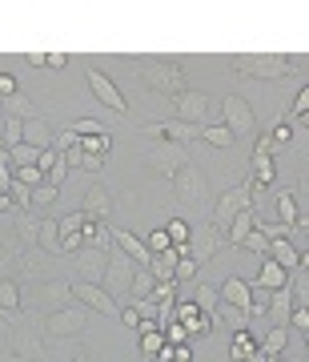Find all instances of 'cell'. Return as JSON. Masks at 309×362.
<instances>
[{
  "label": "cell",
  "instance_id": "cell-1",
  "mask_svg": "<svg viewBox=\"0 0 309 362\" xmlns=\"http://www.w3.org/2000/svg\"><path fill=\"white\" fill-rule=\"evenodd\" d=\"M137 69H141L145 89L161 93V97H177L185 89V69H181L177 57H141Z\"/></svg>",
  "mask_w": 309,
  "mask_h": 362
},
{
  "label": "cell",
  "instance_id": "cell-2",
  "mask_svg": "<svg viewBox=\"0 0 309 362\" xmlns=\"http://www.w3.org/2000/svg\"><path fill=\"white\" fill-rule=\"evenodd\" d=\"M8 354L16 362H44V334H40V314H20L8 334Z\"/></svg>",
  "mask_w": 309,
  "mask_h": 362
},
{
  "label": "cell",
  "instance_id": "cell-3",
  "mask_svg": "<svg viewBox=\"0 0 309 362\" xmlns=\"http://www.w3.org/2000/svg\"><path fill=\"white\" fill-rule=\"evenodd\" d=\"M169 189H173V197H177L185 209H201L209 206V177H205V169L201 165H189L177 169L173 177H169Z\"/></svg>",
  "mask_w": 309,
  "mask_h": 362
},
{
  "label": "cell",
  "instance_id": "cell-4",
  "mask_svg": "<svg viewBox=\"0 0 309 362\" xmlns=\"http://www.w3.org/2000/svg\"><path fill=\"white\" fill-rule=\"evenodd\" d=\"M89 330V310L80 302H68V306H56L40 318V334L49 338H80Z\"/></svg>",
  "mask_w": 309,
  "mask_h": 362
},
{
  "label": "cell",
  "instance_id": "cell-5",
  "mask_svg": "<svg viewBox=\"0 0 309 362\" xmlns=\"http://www.w3.org/2000/svg\"><path fill=\"white\" fill-rule=\"evenodd\" d=\"M233 69L258 81H281V77H289L293 57H281V52H245V57H233Z\"/></svg>",
  "mask_w": 309,
  "mask_h": 362
},
{
  "label": "cell",
  "instance_id": "cell-6",
  "mask_svg": "<svg viewBox=\"0 0 309 362\" xmlns=\"http://www.w3.org/2000/svg\"><path fill=\"white\" fill-rule=\"evenodd\" d=\"M133 274H137V262L125 258V254H121L116 246L109 250V254H104V278H101V286H104V294L113 298L116 306H121V302H129Z\"/></svg>",
  "mask_w": 309,
  "mask_h": 362
},
{
  "label": "cell",
  "instance_id": "cell-7",
  "mask_svg": "<svg viewBox=\"0 0 309 362\" xmlns=\"http://www.w3.org/2000/svg\"><path fill=\"white\" fill-rule=\"evenodd\" d=\"M245 209H253V185H249V181H241V185L225 189V194L213 202V209H209V226H213L217 233H225L233 226V218H237V214H245Z\"/></svg>",
  "mask_w": 309,
  "mask_h": 362
},
{
  "label": "cell",
  "instance_id": "cell-8",
  "mask_svg": "<svg viewBox=\"0 0 309 362\" xmlns=\"http://www.w3.org/2000/svg\"><path fill=\"white\" fill-rule=\"evenodd\" d=\"M141 161L149 169H157V173H165V177H173L177 169H185L189 165V145H177V141H161L157 137L149 149L141 153Z\"/></svg>",
  "mask_w": 309,
  "mask_h": 362
},
{
  "label": "cell",
  "instance_id": "cell-9",
  "mask_svg": "<svg viewBox=\"0 0 309 362\" xmlns=\"http://www.w3.org/2000/svg\"><path fill=\"white\" fill-rule=\"evenodd\" d=\"M221 125H225L233 137H249V133H258V117H253V105L245 101L241 93H229V97L221 101Z\"/></svg>",
  "mask_w": 309,
  "mask_h": 362
},
{
  "label": "cell",
  "instance_id": "cell-10",
  "mask_svg": "<svg viewBox=\"0 0 309 362\" xmlns=\"http://www.w3.org/2000/svg\"><path fill=\"white\" fill-rule=\"evenodd\" d=\"M85 81H89V89H92V97L104 105V109H113L116 117H125L129 113V101H125V93L113 85V77L109 73H101V69H85Z\"/></svg>",
  "mask_w": 309,
  "mask_h": 362
},
{
  "label": "cell",
  "instance_id": "cell-11",
  "mask_svg": "<svg viewBox=\"0 0 309 362\" xmlns=\"http://www.w3.org/2000/svg\"><path fill=\"white\" fill-rule=\"evenodd\" d=\"M173 105H177V121H185V125H205L209 109H213V97L201 89H181L173 97Z\"/></svg>",
  "mask_w": 309,
  "mask_h": 362
},
{
  "label": "cell",
  "instance_id": "cell-12",
  "mask_svg": "<svg viewBox=\"0 0 309 362\" xmlns=\"http://www.w3.org/2000/svg\"><path fill=\"white\" fill-rule=\"evenodd\" d=\"M68 294H73V302H80L85 310H97L104 314V318H116L121 314V306H116L113 298L104 294V286H92V282H68Z\"/></svg>",
  "mask_w": 309,
  "mask_h": 362
},
{
  "label": "cell",
  "instance_id": "cell-13",
  "mask_svg": "<svg viewBox=\"0 0 309 362\" xmlns=\"http://www.w3.org/2000/svg\"><path fill=\"white\" fill-rule=\"evenodd\" d=\"M225 250V233H217L213 226H201V230H189V258L197 262V266H205V262H213Z\"/></svg>",
  "mask_w": 309,
  "mask_h": 362
},
{
  "label": "cell",
  "instance_id": "cell-14",
  "mask_svg": "<svg viewBox=\"0 0 309 362\" xmlns=\"http://www.w3.org/2000/svg\"><path fill=\"white\" fill-rule=\"evenodd\" d=\"M68 258H73V282L101 286V278H104V254L101 250H77V254H68Z\"/></svg>",
  "mask_w": 309,
  "mask_h": 362
},
{
  "label": "cell",
  "instance_id": "cell-15",
  "mask_svg": "<svg viewBox=\"0 0 309 362\" xmlns=\"http://www.w3.org/2000/svg\"><path fill=\"white\" fill-rule=\"evenodd\" d=\"M145 133H157L161 141H177V145H189L193 137H201V125H185V121H145L141 125Z\"/></svg>",
  "mask_w": 309,
  "mask_h": 362
},
{
  "label": "cell",
  "instance_id": "cell-16",
  "mask_svg": "<svg viewBox=\"0 0 309 362\" xmlns=\"http://www.w3.org/2000/svg\"><path fill=\"white\" fill-rule=\"evenodd\" d=\"M20 141L44 153V149H52V141H56V129H52L49 117H40V113H37V117H28V121H25V129H20Z\"/></svg>",
  "mask_w": 309,
  "mask_h": 362
},
{
  "label": "cell",
  "instance_id": "cell-17",
  "mask_svg": "<svg viewBox=\"0 0 309 362\" xmlns=\"http://www.w3.org/2000/svg\"><path fill=\"white\" fill-rule=\"evenodd\" d=\"M217 298H221V302H229V306H237V310L249 318V298H253V290H249V282H245V278L229 274V278L217 286Z\"/></svg>",
  "mask_w": 309,
  "mask_h": 362
},
{
  "label": "cell",
  "instance_id": "cell-18",
  "mask_svg": "<svg viewBox=\"0 0 309 362\" xmlns=\"http://www.w3.org/2000/svg\"><path fill=\"white\" fill-rule=\"evenodd\" d=\"M113 246L121 250L125 258H133L137 266H149V258H153V254L145 250V238H141V233H133V230H121V226L113 230Z\"/></svg>",
  "mask_w": 309,
  "mask_h": 362
},
{
  "label": "cell",
  "instance_id": "cell-19",
  "mask_svg": "<svg viewBox=\"0 0 309 362\" xmlns=\"http://www.w3.org/2000/svg\"><path fill=\"white\" fill-rule=\"evenodd\" d=\"M289 286V270H281L277 262H269V258H261V274L249 282V290H285Z\"/></svg>",
  "mask_w": 309,
  "mask_h": 362
},
{
  "label": "cell",
  "instance_id": "cell-20",
  "mask_svg": "<svg viewBox=\"0 0 309 362\" xmlns=\"http://www.w3.org/2000/svg\"><path fill=\"white\" fill-rule=\"evenodd\" d=\"M80 214L92 221H104L109 214H113V194L104 189V185H92L89 194H85V206H80Z\"/></svg>",
  "mask_w": 309,
  "mask_h": 362
},
{
  "label": "cell",
  "instance_id": "cell-21",
  "mask_svg": "<svg viewBox=\"0 0 309 362\" xmlns=\"http://www.w3.org/2000/svg\"><path fill=\"white\" fill-rule=\"evenodd\" d=\"M32 290H37V298H49V302H56V306H68L73 302V294H68V278H40V282H32Z\"/></svg>",
  "mask_w": 309,
  "mask_h": 362
},
{
  "label": "cell",
  "instance_id": "cell-22",
  "mask_svg": "<svg viewBox=\"0 0 309 362\" xmlns=\"http://www.w3.org/2000/svg\"><path fill=\"white\" fill-rule=\"evenodd\" d=\"M80 238H85V250H101V254H109L113 250V230L104 226V221H85V230H80Z\"/></svg>",
  "mask_w": 309,
  "mask_h": 362
},
{
  "label": "cell",
  "instance_id": "cell-23",
  "mask_svg": "<svg viewBox=\"0 0 309 362\" xmlns=\"http://www.w3.org/2000/svg\"><path fill=\"white\" fill-rule=\"evenodd\" d=\"M289 314H293V294H289V290H273L269 310H265L269 326H289Z\"/></svg>",
  "mask_w": 309,
  "mask_h": 362
},
{
  "label": "cell",
  "instance_id": "cell-24",
  "mask_svg": "<svg viewBox=\"0 0 309 362\" xmlns=\"http://www.w3.org/2000/svg\"><path fill=\"white\" fill-rule=\"evenodd\" d=\"M261 354L265 358H281L285 350H289V326H269L265 334H261Z\"/></svg>",
  "mask_w": 309,
  "mask_h": 362
},
{
  "label": "cell",
  "instance_id": "cell-25",
  "mask_svg": "<svg viewBox=\"0 0 309 362\" xmlns=\"http://www.w3.org/2000/svg\"><path fill=\"white\" fill-rule=\"evenodd\" d=\"M0 117H8V121H28V117H37V105L28 93H13L8 101H0Z\"/></svg>",
  "mask_w": 309,
  "mask_h": 362
},
{
  "label": "cell",
  "instance_id": "cell-26",
  "mask_svg": "<svg viewBox=\"0 0 309 362\" xmlns=\"http://www.w3.org/2000/svg\"><path fill=\"white\" fill-rule=\"evenodd\" d=\"M37 250L40 254H52V258H61V230H56V218H40Z\"/></svg>",
  "mask_w": 309,
  "mask_h": 362
},
{
  "label": "cell",
  "instance_id": "cell-27",
  "mask_svg": "<svg viewBox=\"0 0 309 362\" xmlns=\"http://www.w3.org/2000/svg\"><path fill=\"white\" fill-rule=\"evenodd\" d=\"M258 221H261V218H258V209H245V214H237V218H233V226L225 230V246H233V250H237V246L245 242V233L253 230Z\"/></svg>",
  "mask_w": 309,
  "mask_h": 362
},
{
  "label": "cell",
  "instance_id": "cell-28",
  "mask_svg": "<svg viewBox=\"0 0 309 362\" xmlns=\"http://www.w3.org/2000/svg\"><path fill=\"white\" fill-rule=\"evenodd\" d=\"M0 310L4 314H25V298H20V282H13V278H4L0 282Z\"/></svg>",
  "mask_w": 309,
  "mask_h": 362
},
{
  "label": "cell",
  "instance_id": "cell-29",
  "mask_svg": "<svg viewBox=\"0 0 309 362\" xmlns=\"http://www.w3.org/2000/svg\"><path fill=\"white\" fill-rule=\"evenodd\" d=\"M265 258L269 262H277V266H281V270H297V266H301V254H297L293 246H289V242H269V254H265Z\"/></svg>",
  "mask_w": 309,
  "mask_h": 362
},
{
  "label": "cell",
  "instance_id": "cell-30",
  "mask_svg": "<svg viewBox=\"0 0 309 362\" xmlns=\"http://www.w3.org/2000/svg\"><path fill=\"white\" fill-rule=\"evenodd\" d=\"M80 153L92 161H104L113 153V133H97V137H80Z\"/></svg>",
  "mask_w": 309,
  "mask_h": 362
},
{
  "label": "cell",
  "instance_id": "cell-31",
  "mask_svg": "<svg viewBox=\"0 0 309 362\" xmlns=\"http://www.w3.org/2000/svg\"><path fill=\"white\" fill-rule=\"evenodd\" d=\"M153 286H157V278L149 270H145V266H137V274H133V286H129V302H149V298H153Z\"/></svg>",
  "mask_w": 309,
  "mask_h": 362
},
{
  "label": "cell",
  "instance_id": "cell-32",
  "mask_svg": "<svg viewBox=\"0 0 309 362\" xmlns=\"http://www.w3.org/2000/svg\"><path fill=\"white\" fill-rule=\"evenodd\" d=\"M217 286H205V282H193V306L201 314H209V318H213V310H217Z\"/></svg>",
  "mask_w": 309,
  "mask_h": 362
},
{
  "label": "cell",
  "instance_id": "cell-33",
  "mask_svg": "<svg viewBox=\"0 0 309 362\" xmlns=\"http://www.w3.org/2000/svg\"><path fill=\"white\" fill-rule=\"evenodd\" d=\"M253 350H258V338L249 334V330H233V342H229V358L233 362H245Z\"/></svg>",
  "mask_w": 309,
  "mask_h": 362
},
{
  "label": "cell",
  "instance_id": "cell-34",
  "mask_svg": "<svg viewBox=\"0 0 309 362\" xmlns=\"http://www.w3.org/2000/svg\"><path fill=\"white\" fill-rule=\"evenodd\" d=\"M213 322H225V326H233V330H249V318H245L237 306H229V302H217V310H213Z\"/></svg>",
  "mask_w": 309,
  "mask_h": 362
},
{
  "label": "cell",
  "instance_id": "cell-35",
  "mask_svg": "<svg viewBox=\"0 0 309 362\" xmlns=\"http://www.w3.org/2000/svg\"><path fill=\"white\" fill-rule=\"evenodd\" d=\"M201 141L217 145V149H233V145H237V137H233L225 125H201Z\"/></svg>",
  "mask_w": 309,
  "mask_h": 362
},
{
  "label": "cell",
  "instance_id": "cell-36",
  "mask_svg": "<svg viewBox=\"0 0 309 362\" xmlns=\"http://www.w3.org/2000/svg\"><path fill=\"white\" fill-rule=\"evenodd\" d=\"M56 197H61V189H52V185H37V189H32V197H28V214H40V209H49Z\"/></svg>",
  "mask_w": 309,
  "mask_h": 362
},
{
  "label": "cell",
  "instance_id": "cell-37",
  "mask_svg": "<svg viewBox=\"0 0 309 362\" xmlns=\"http://www.w3.org/2000/svg\"><path fill=\"white\" fill-rule=\"evenodd\" d=\"M237 250H249V254H258V258H265V254H269V238H265V233L258 230V226H253V230L245 233V242Z\"/></svg>",
  "mask_w": 309,
  "mask_h": 362
},
{
  "label": "cell",
  "instance_id": "cell-38",
  "mask_svg": "<svg viewBox=\"0 0 309 362\" xmlns=\"http://www.w3.org/2000/svg\"><path fill=\"white\" fill-rule=\"evenodd\" d=\"M161 334H165V346H185V342H189V330H185V326H181L177 318L161 326Z\"/></svg>",
  "mask_w": 309,
  "mask_h": 362
},
{
  "label": "cell",
  "instance_id": "cell-39",
  "mask_svg": "<svg viewBox=\"0 0 309 362\" xmlns=\"http://www.w3.org/2000/svg\"><path fill=\"white\" fill-rule=\"evenodd\" d=\"M197 278H201V266H197L193 258H181L177 262V270H173V282H197Z\"/></svg>",
  "mask_w": 309,
  "mask_h": 362
},
{
  "label": "cell",
  "instance_id": "cell-40",
  "mask_svg": "<svg viewBox=\"0 0 309 362\" xmlns=\"http://www.w3.org/2000/svg\"><path fill=\"white\" fill-rule=\"evenodd\" d=\"M13 181H20V185H28V189H37V185H44V173H40L37 165H20V169H13Z\"/></svg>",
  "mask_w": 309,
  "mask_h": 362
},
{
  "label": "cell",
  "instance_id": "cell-41",
  "mask_svg": "<svg viewBox=\"0 0 309 362\" xmlns=\"http://www.w3.org/2000/svg\"><path fill=\"white\" fill-rule=\"evenodd\" d=\"M165 233H169V246H181V242H189V221H185V218H169Z\"/></svg>",
  "mask_w": 309,
  "mask_h": 362
},
{
  "label": "cell",
  "instance_id": "cell-42",
  "mask_svg": "<svg viewBox=\"0 0 309 362\" xmlns=\"http://www.w3.org/2000/svg\"><path fill=\"white\" fill-rule=\"evenodd\" d=\"M149 302H157V306H173V302H177V282H157Z\"/></svg>",
  "mask_w": 309,
  "mask_h": 362
},
{
  "label": "cell",
  "instance_id": "cell-43",
  "mask_svg": "<svg viewBox=\"0 0 309 362\" xmlns=\"http://www.w3.org/2000/svg\"><path fill=\"white\" fill-rule=\"evenodd\" d=\"M68 173H73V169H68L65 161H56V165H52L49 173H44V185H52V189H61V185L68 181Z\"/></svg>",
  "mask_w": 309,
  "mask_h": 362
},
{
  "label": "cell",
  "instance_id": "cell-44",
  "mask_svg": "<svg viewBox=\"0 0 309 362\" xmlns=\"http://www.w3.org/2000/svg\"><path fill=\"white\" fill-rule=\"evenodd\" d=\"M28 197H32V189H28V185H20V181H13V185H8V202H13L16 209H28Z\"/></svg>",
  "mask_w": 309,
  "mask_h": 362
},
{
  "label": "cell",
  "instance_id": "cell-45",
  "mask_svg": "<svg viewBox=\"0 0 309 362\" xmlns=\"http://www.w3.org/2000/svg\"><path fill=\"white\" fill-rule=\"evenodd\" d=\"M145 250H149V254H165V250H169V233L165 230H153L149 238H145Z\"/></svg>",
  "mask_w": 309,
  "mask_h": 362
},
{
  "label": "cell",
  "instance_id": "cell-46",
  "mask_svg": "<svg viewBox=\"0 0 309 362\" xmlns=\"http://www.w3.org/2000/svg\"><path fill=\"white\" fill-rule=\"evenodd\" d=\"M20 129H25V121H8V117H4V149L20 145Z\"/></svg>",
  "mask_w": 309,
  "mask_h": 362
},
{
  "label": "cell",
  "instance_id": "cell-47",
  "mask_svg": "<svg viewBox=\"0 0 309 362\" xmlns=\"http://www.w3.org/2000/svg\"><path fill=\"white\" fill-rule=\"evenodd\" d=\"M13 93H20V81H16L13 73H0V101H8Z\"/></svg>",
  "mask_w": 309,
  "mask_h": 362
},
{
  "label": "cell",
  "instance_id": "cell-48",
  "mask_svg": "<svg viewBox=\"0 0 309 362\" xmlns=\"http://www.w3.org/2000/svg\"><path fill=\"white\" fill-rule=\"evenodd\" d=\"M309 113V85H301V93H297V101H293V109L285 117H305Z\"/></svg>",
  "mask_w": 309,
  "mask_h": 362
},
{
  "label": "cell",
  "instance_id": "cell-49",
  "mask_svg": "<svg viewBox=\"0 0 309 362\" xmlns=\"http://www.w3.org/2000/svg\"><path fill=\"white\" fill-rule=\"evenodd\" d=\"M61 161H65L68 169H80V161H85V153H80V141H77V145H68L65 153H61Z\"/></svg>",
  "mask_w": 309,
  "mask_h": 362
},
{
  "label": "cell",
  "instance_id": "cell-50",
  "mask_svg": "<svg viewBox=\"0 0 309 362\" xmlns=\"http://www.w3.org/2000/svg\"><path fill=\"white\" fill-rule=\"evenodd\" d=\"M289 322H293L297 330L305 334V330H309V306H293V314H289Z\"/></svg>",
  "mask_w": 309,
  "mask_h": 362
},
{
  "label": "cell",
  "instance_id": "cell-51",
  "mask_svg": "<svg viewBox=\"0 0 309 362\" xmlns=\"http://www.w3.org/2000/svg\"><path fill=\"white\" fill-rule=\"evenodd\" d=\"M56 161H61V153H56V149H44V153L37 157V169H40V173H49V169L56 165Z\"/></svg>",
  "mask_w": 309,
  "mask_h": 362
},
{
  "label": "cell",
  "instance_id": "cell-52",
  "mask_svg": "<svg viewBox=\"0 0 309 362\" xmlns=\"http://www.w3.org/2000/svg\"><path fill=\"white\" fill-rule=\"evenodd\" d=\"M44 69H56L61 73V69H68V57L65 52H44Z\"/></svg>",
  "mask_w": 309,
  "mask_h": 362
},
{
  "label": "cell",
  "instance_id": "cell-53",
  "mask_svg": "<svg viewBox=\"0 0 309 362\" xmlns=\"http://www.w3.org/2000/svg\"><path fill=\"white\" fill-rule=\"evenodd\" d=\"M269 137H273V145L281 149V145H289V141H293V129H285V125H277V129H273Z\"/></svg>",
  "mask_w": 309,
  "mask_h": 362
},
{
  "label": "cell",
  "instance_id": "cell-54",
  "mask_svg": "<svg viewBox=\"0 0 309 362\" xmlns=\"http://www.w3.org/2000/svg\"><path fill=\"white\" fill-rule=\"evenodd\" d=\"M137 318H157V302H133Z\"/></svg>",
  "mask_w": 309,
  "mask_h": 362
},
{
  "label": "cell",
  "instance_id": "cell-55",
  "mask_svg": "<svg viewBox=\"0 0 309 362\" xmlns=\"http://www.w3.org/2000/svg\"><path fill=\"white\" fill-rule=\"evenodd\" d=\"M116 318H121V322H125V326H133V330H137V322H141V318H137V310H133V306H121V314H116Z\"/></svg>",
  "mask_w": 309,
  "mask_h": 362
},
{
  "label": "cell",
  "instance_id": "cell-56",
  "mask_svg": "<svg viewBox=\"0 0 309 362\" xmlns=\"http://www.w3.org/2000/svg\"><path fill=\"white\" fill-rule=\"evenodd\" d=\"M28 65H32V69H44V52H28Z\"/></svg>",
  "mask_w": 309,
  "mask_h": 362
},
{
  "label": "cell",
  "instance_id": "cell-57",
  "mask_svg": "<svg viewBox=\"0 0 309 362\" xmlns=\"http://www.w3.org/2000/svg\"><path fill=\"white\" fill-rule=\"evenodd\" d=\"M0 214H16V206L8 202V194H0Z\"/></svg>",
  "mask_w": 309,
  "mask_h": 362
},
{
  "label": "cell",
  "instance_id": "cell-58",
  "mask_svg": "<svg viewBox=\"0 0 309 362\" xmlns=\"http://www.w3.org/2000/svg\"><path fill=\"white\" fill-rule=\"evenodd\" d=\"M273 362H305V354L297 350V354H281V358H273Z\"/></svg>",
  "mask_w": 309,
  "mask_h": 362
},
{
  "label": "cell",
  "instance_id": "cell-59",
  "mask_svg": "<svg viewBox=\"0 0 309 362\" xmlns=\"http://www.w3.org/2000/svg\"><path fill=\"white\" fill-rule=\"evenodd\" d=\"M245 362H273V358H265V354H261V346H258L253 354H249V358H245Z\"/></svg>",
  "mask_w": 309,
  "mask_h": 362
},
{
  "label": "cell",
  "instance_id": "cell-60",
  "mask_svg": "<svg viewBox=\"0 0 309 362\" xmlns=\"http://www.w3.org/2000/svg\"><path fill=\"white\" fill-rule=\"evenodd\" d=\"M4 165H13V161H8V149L0 145V169H4Z\"/></svg>",
  "mask_w": 309,
  "mask_h": 362
},
{
  "label": "cell",
  "instance_id": "cell-61",
  "mask_svg": "<svg viewBox=\"0 0 309 362\" xmlns=\"http://www.w3.org/2000/svg\"><path fill=\"white\" fill-rule=\"evenodd\" d=\"M0 145H4V117H0Z\"/></svg>",
  "mask_w": 309,
  "mask_h": 362
},
{
  "label": "cell",
  "instance_id": "cell-62",
  "mask_svg": "<svg viewBox=\"0 0 309 362\" xmlns=\"http://www.w3.org/2000/svg\"><path fill=\"white\" fill-rule=\"evenodd\" d=\"M73 362H89V354H77V358H73Z\"/></svg>",
  "mask_w": 309,
  "mask_h": 362
}]
</instances>
